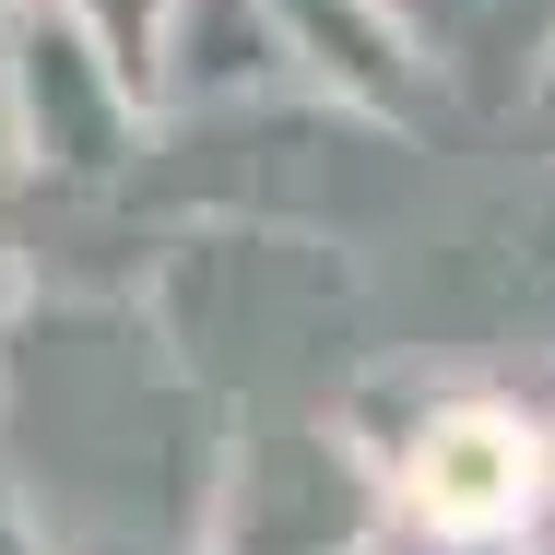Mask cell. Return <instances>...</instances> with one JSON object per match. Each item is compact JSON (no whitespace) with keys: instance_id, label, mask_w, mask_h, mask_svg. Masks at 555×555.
<instances>
[{"instance_id":"obj_1","label":"cell","mask_w":555,"mask_h":555,"mask_svg":"<svg viewBox=\"0 0 555 555\" xmlns=\"http://www.w3.org/2000/svg\"><path fill=\"white\" fill-rule=\"evenodd\" d=\"M520 485H532V449H520V426H496V414H449L414 449V508L438 532H496L520 508Z\"/></svg>"}]
</instances>
